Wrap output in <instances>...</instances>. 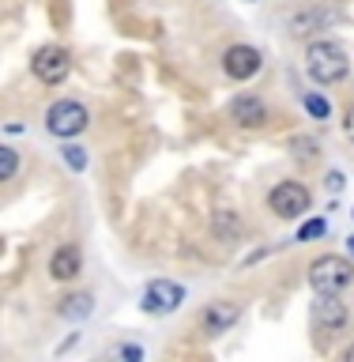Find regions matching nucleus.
Segmentation results:
<instances>
[{"mask_svg":"<svg viewBox=\"0 0 354 362\" xmlns=\"http://www.w3.org/2000/svg\"><path fill=\"white\" fill-rule=\"evenodd\" d=\"M305 72H309L321 87H332L339 79H347L350 72V61H347V49L332 38H321L305 49Z\"/></svg>","mask_w":354,"mask_h":362,"instance_id":"nucleus-1","label":"nucleus"},{"mask_svg":"<svg viewBox=\"0 0 354 362\" xmlns=\"http://www.w3.org/2000/svg\"><path fill=\"white\" fill-rule=\"evenodd\" d=\"M350 283H354V264L347 257L328 253V257H317L309 264V287L317 294H339Z\"/></svg>","mask_w":354,"mask_h":362,"instance_id":"nucleus-2","label":"nucleus"},{"mask_svg":"<svg viewBox=\"0 0 354 362\" xmlns=\"http://www.w3.org/2000/svg\"><path fill=\"white\" fill-rule=\"evenodd\" d=\"M87 106L83 102H72V98H61L53 102L49 110H45V129H49L53 136H61V140H72V136H79L87 129Z\"/></svg>","mask_w":354,"mask_h":362,"instance_id":"nucleus-3","label":"nucleus"},{"mask_svg":"<svg viewBox=\"0 0 354 362\" xmlns=\"http://www.w3.org/2000/svg\"><path fill=\"white\" fill-rule=\"evenodd\" d=\"M30 72L42 79V83H49V87H57V83H64L68 79V72H72V53L64 49V45H42L38 53H34V61H30Z\"/></svg>","mask_w":354,"mask_h":362,"instance_id":"nucleus-4","label":"nucleus"},{"mask_svg":"<svg viewBox=\"0 0 354 362\" xmlns=\"http://www.w3.org/2000/svg\"><path fill=\"white\" fill-rule=\"evenodd\" d=\"M268 204H271V211H276L279 219H298V215L309 211L313 197H309V189H305L302 181H279V185L271 189Z\"/></svg>","mask_w":354,"mask_h":362,"instance_id":"nucleus-5","label":"nucleus"},{"mask_svg":"<svg viewBox=\"0 0 354 362\" xmlns=\"http://www.w3.org/2000/svg\"><path fill=\"white\" fill-rule=\"evenodd\" d=\"M181 298H185V287L181 283H174V279H151L143 287V310L147 313H155V317H166V313H174L177 305H181Z\"/></svg>","mask_w":354,"mask_h":362,"instance_id":"nucleus-6","label":"nucleus"},{"mask_svg":"<svg viewBox=\"0 0 354 362\" xmlns=\"http://www.w3.org/2000/svg\"><path fill=\"white\" fill-rule=\"evenodd\" d=\"M260 64H264V57H260V49H253V45H230V49L223 53V72L230 79H253L260 72Z\"/></svg>","mask_w":354,"mask_h":362,"instance_id":"nucleus-7","label":"nucleus"},{"mask_svg":"<svg viewBox=\"0 0 354 362\" xmlns=\"http://www.w3.org/2000/svg\"><path fill=\"white\" fill-rule=\"evenodd\" d=\"M309 317H313V328H321V332H339L347 325V305L339 302V294H317Z\"/></svg>","mask_w":354,"mask_h":362,"instance_id":"nucleus-8","label":"nucleus"},{"mask_svg":"<svg viewBox=\"0 0 354 362\" xmlns=\"http://www.w3.org/2000/svg\"><path fill=\"white\" fill-rule=\"evenodd\" d=\"M237 317H242V310H237L234 302H208V310L200 313V325L208 336H219L230 325H237Z\"/></svg>","mask_w":354,"mask_h":362,"instance_id":"nucleus-9","label":"nucleus"},{"mask_svg":"<svg viewBox=\"0 0 354 362\" xmlns=\"http://www.w3.org/2000/svg\"><path fill=\"white\" fill-rule=\"evenodd\" d=\"M230 117L242 124V129H260V124L268 121V106L256 95H237L230 102Z\"/></svg>","mask_w":354,"mask_h":362,"instance_id":"nucleus-10","label":"nucleus"},{"mask_svg":"<svg viewBox=\"0 0 354 362\" xmlns=\"http://www.w3.org/2000/svg\"><path fill=\"white\" fill-rule=\"evenodd\" d=\"M49 276L53 279H76L79 276V249L76 245H61L49 257Z\"/></svg>","mask_w":354,"mask_h":362,"instance_id":"nucleus-11","label":"nucleus"},{"mask_svg":"<svg viewBox=\"0 0 354 362\" xmlns=\"http://www.w3.org/2000/svg\"><path fill=\"white\" fill-rule=\"evenodd\" d=\"M90 310H95L90 294H68V298L57 305V313L68 317V321H83V317H90Z\"/></svg>","mask_w":354,"mask_h":362,"instance_id":"nucleus-12","label":"nucleus"},{"mask_svg":"<svg viewBox=\"0 0 354 362\" xmlns=\"http://www.w3.org/2000/svg\"><path fill=\"white\" fill-rule=\"evenodd\" d=\"M305 110H309V117L328 121V113H332V102H328L324 95H305Z\"/></svg>","mask_w":354,"mask_h":362,"instance_id":"nucleus-13","label":"nucleus"},{"mask_svg":"<svg viewBox=\"0 0 354 362\" xmlns=\"http://www.w3.org/2000/svg\"><path fill=\"white\" fill-rule=\"evenodd\" d=\"M16 170H19V155L11 147H0V181L16 177Z\"/></svg>","mask_w":354,"mask_h":362,"instance_id":"nucleus-14","label":"nucleus"},{"mask_svg":"<svg viewBox=\"0 0 354 362\" xmlns=\"http://www.w3.org/2000/svg\"><path fill=\"white\" fill-rule=\"evenodd\" d=\"M215 226H219V234H223V238H237V234H242V223H237L230 211H219V219H215Z\"/></svg>","mask_w":354,"mask_h":362,"instance_id":"nucleus-15","label":"nucleus"},{"mask_svg":"<svg viewBox=\"0 0 354 362\" xmlns=\"http://www.w3.org/2000/svg\"><path fill=\"white\" fill-rule=\"evenodd\" d=\"M324 230H328V223L324 219H309L298 230V242H313V238H324Z\"/></svg>","mask_w":354,"mask_h":362,"instance_id":"nucleus-16","label":"nucleus"},{"mask_svg":"<svg viewBox=\"0 0 354 362\" xmlns=\"http://www.w3.org/2000/svg\"><path fill=\"white\" fill-rule=\"evenodd\" d=\"M64 163L72 170H87V151H83V147H76V144H68L64 147Z\"/></svg>","mask_w":354,"mask_h":362,"instance_id":"nucleus-17","label":"nucleus"},{"mask_svg":"<svg viewBox=\"0 0 354 362\" xmlns=\"http://www.w3.org/2000/svg\"><path fill=\"white\" fill-rule=\"evenodd\" d=\"M121 358L124 362H143V351L136 347V344H129V347H121Z\"/></svg>","mask_w":354,"mask_h":362,"instance_id":"nucleus-18","label":"nucleus"},{"mask_svg":"<svg viewBox=\"0 0 354 362\" xmlns=\"http://www.w3.org/2000/svg\"><path fill=\"white\" fill-rule=\"evenodd\" d=\"M343 132H347V140L354 144V106L347 110V117H343Z\"/></svg>","mask_w":354,"mask_h":362,"instance_id":"nucleus-19","label":"nucleus"},{"mask_svg":"<svg viewBox=\"0 0 354 362\" xmlns=\"http://www.w3.org/2000/svg\"><path fill=\"white\" fill-rule=\"evenodd\" d=\"M343 362H354V344H350V347L343 351Z\"/></svg>","mask_w":354,"mask_h":362,"instance_id":"nucleus-20","label":"nucleus"},{"mask_svg":"<svg viewBox=\"0 0 354 362\" xmlns=\"http://www.w3.org/2000/svg\"><path fill=\"white\" fill-rule=\"evenodd\" d=\"M350 253H354V238H350Z\"/></svg>","mask_w":354,"mask_h":362,"instance_id":"nucleus-21","label":"nucleus"}]
</instances>
